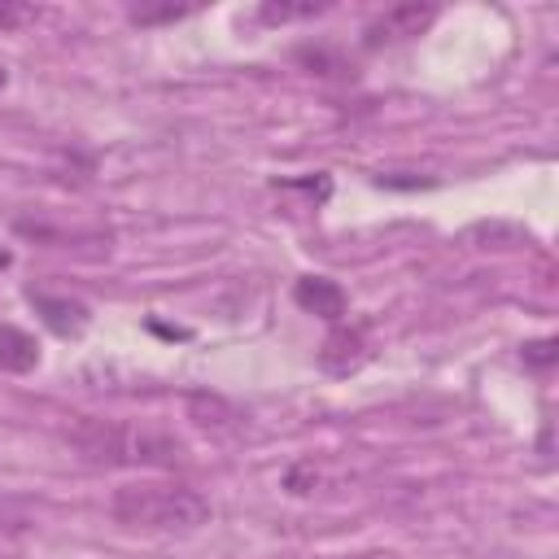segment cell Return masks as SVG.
<instances>
[{
    "label": "cell",
    "instance_id": "8992f818",
    "mask_svg": "<svg viewBox=\"0 0 559 559\" xmlns=\"http://www.w3.org/2000/svg\"><path fill=\"white\" fill-rule=\"evenodd\" d=\"M26 297H31V306L44 314V323H48L57 336H79V332L87 328V306H83V301H74V297H52V293H39V288H31Z\"/></svg>",
    "mask_w": 559,
    "mask_h": 559
},
{
    "label": "cell",
    "instance_id": "6da1fadb",
    "mask_svg": "<svg viewBox=\"0 0 559 559\" xmlns=\"http://www.w3.org/2000/svg\"><path fill=\"white\" fill-rule=\"evenodd\" d=\"M83 459L109 467H175L183 463V445L153 424H118V419H83L70 437Z\"/></svg>",
    "mask_w": 559,
    "mask_h": 559
},
{
    "label": "cell",
    "instance_id": "8fae6325",
    "mask_svg": "<svg viewBox=\"0 0 559 559\" xmlns=\"http://www.w3.org/2000/svg\"><path fill=\"white\" fill-rule=\"evenodd\" d=\"M524 362L550 367V362H555V341H528V345H524Z\"/></svg>",
    "mask_w": 559,
    "mask_h": 559
},
{
    "label": "cell",
    "instance_id": "5bb4252c",
    "mask_svg": "<svg viewBox=\"0 0 559 559\" xmlns=\"http://www.w3.org/2000/svg\"><path fill=\"white\" fill-rule=\"evenodd\" d=\"M4 83H9V70H4V66H0V87H4Z\"/></svg>",
    "mask_w": 559,
    "mask_h": 559
},
{
    "label": "cell",
    "instance_id": "5b68a950",
    "mask_svg": "<svg viewBox=\"0 0 559 559\" xmlns=\"http://www.w3.org/2000/svg\"><path fill=\"white\" fill-rule=\"evenodd\" d=\"M293 301H297L306 314H319V319H328V323H341V319H345V306H349L345 288H341L336 280H328V275H301V280L293 284Z\"/></svg>",
    "mask_w": 559,
    "mask_h": 559
},
{
    "label": "cell",
    "instance_id": "ba28073f",
    "mask_svg": "<svg viewBox=\"0 0 559 559\" xmlns=\"http://www.w3.org/2000/svg\"><path fill=\"white\" fill-rule=\"evenodd\" d=\"M319 13H328V0H266L262 9H258V22H266V26H284V22H297V17H319Z\"/></svg>",
    "mask_w": 559,
    "mask_h": 559
},
{
    "label": "cell",
    "instance_id": "2e32d148",
    "mask_svg": "<svg viewBox=\"0 0 559 559\" xmlns=\"http://www.w3.org/2000/svg\"><path fill=\"white\" fill-rule=\"evenodd\" d=\"M362 559H389V555H362Z\"/></svg>",
    "mask_w": 559,
    "mask_h": 559
},
{
    "label": "cell",
    "instance_id": "9a60e30c",
    "mask_svg": "<svg viewBox=\"0 0 559 559\" xmlns=\"http://www.w3.org/2000/svg\"><path fill=\"white\" fill-rule=\"evenodd\" d=\"M0 266H9V253H4V249H0Z\"/></svg>",
    "mask_w": 559,
    "mask_h": 559
},
{
    "label": "cell",
    "instance_id": "30bf717a",
    "mask_svg": "<svg viewBox=\"0 0 559 559\" xmlns=\"http://www.w3.org/2000/svg\"><path fill=\"white\" fill-rule=\"evenodd\" d=\"M280 188H301V192H310L314 201H328L332 179H328V175H319V179H280Z\"/></svg>",
    "mask_w": 559,
    "mask_h": 559
},
{
    "label": "cell",
    "instance_id": "7c38bea8",
    "mask_svg": "<svg viewBox=\"0 0 559 559\" xmlns=\"http://www.w3.org/2000/svg\"><path fill=\"white\" fill-rule=\"evenodd\" d=\"M26 13H31V9H22V4H0V26H17Z\"/></svg>",
    "mask_w": 559,
    "mask_h": 559
},
{
    "label": "cell",
    "instance_id": "52a82bcc",
    "mask_svg": "<svg viewBox=\"0 0 559 559\" xmlns=\"http://www.w3.org/2000/svg\"><path fill=\"white\" fill-rule=\"evenodd\" d=\"M39 367V341L13 323H0V371L26 376Z\"/></svg>",
    "mask_w": 559,
    "mask_h": 559
},
{
    "label": "cell",
    "instance_id": "9c48e42d",
    "mask_svg": "<svg viewBox=\"0 0 559 559\" xmlns=\"http://www.w3.org/2000/svg\"><path fill=\"white\" fill-rule=\"evenodd\" d=\"M188 13H192V4H135L131 9V22L135 26H157V22H179Z\"/></svg>",
    "mask_w": 559,
    "mask_h": 559
},
{
    "label": "cell",
    "instance_id": "7a4b0ae2",
    "mask_svg": "<svg viewBox=\"0 0 559 559\" xmlns=\"http://www.w3.org/2000/svg\"><path fill=\"white\" fill-rule=\"evenodd\" d=\"M109 515L127 528H148V533H192L210 520V502L188 489V485H166V480H140L122 485L109 498Z\"/></svg>",
    "mask_w": 559,
    "mask_h": 559
},
{
    "label": "cell",
    "instance_id": "3957f363",
    "mask_svg": "<svg viewBox=\"0 0 559 559\" xmlns=\"http://www.w3.org/2000/svg\"><path fill=\"white\" fill-rule=\"evenodd\" d=\"M432 22H437V4H393V9H384L380 17L367 22V31H362V48H384V44L424 35Z\"/></svg>",
    "mask_w": 559,
    "mask_h": 559
},
{
    "label": "cell",
    "instance_id": "277c9868",
    "mask_svg": "<svg viewBox=\"0 0 559 559\" xmlns=\"http://www.w3.org/2000/svg\"><path fill=\"white\" fill-rule=\"evenodd\" d=\"M367 362V336L362 328H349V323H332L323 349H319V367L328 376H349Z\"/></svg>",
    "mask_w": 559,
    "mask_h": 559
},
{
    "label": "cell",
    "instance_id": "4fadbf2b",
    "mask_svg": "<svg viewBox=\"0 0 559 559\" xmlns=\"http://www.w3.org/2000/svg\"><path fill=\"white\" fill-rule=\"evenodd\" d=\"M0 559H22V555H17L13 546H4V537H0Z\"/></svg>",
    "mask_w": 559,
    "mask_h": 559
}]
</instances>
